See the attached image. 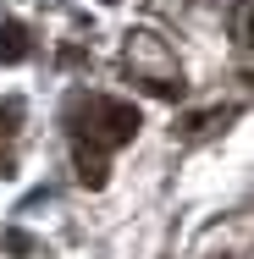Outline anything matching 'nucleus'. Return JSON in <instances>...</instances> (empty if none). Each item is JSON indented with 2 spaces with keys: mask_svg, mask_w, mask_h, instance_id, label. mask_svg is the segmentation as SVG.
<instances>
[{
  "mask_svg": "<svg viewBox=\"0 0 254 259\" xmlns=\"http://www.w3.org/2000/svg\"><path fill=\"white\" fill-rule=\"evenodd\" d=\"M78 105L89 110L94 144H105V149L133 144V138H138V127H144V116H138V105H133V100H78Z\"/></svg>",
  "mask_w": 254,
  "mask_h": 259,
  "instance_id": "1",
  "label": "nucleus"
},
{
  "mask_svg": "<svg viewBox=\"0 0 254 259\" xmlns=\"http://www.w3.org/2000/svg\"><path fill=\"white\" fill-rule=\"evenodd\" d=\"M28 28L22 22H0V66H17V61H28Z\"/></svg>",
  "mask_w": 254,
  "mask_h": 259,
  "instance_id": "3",
  "label": "nucleus"
},
{
  "mask_svg": "<svg viewBox=\"0 0 254 259\" xmlns=\"http://www.w3.org/2000/svg\"><path fill=\"white\" fill-rule=\"evenodd\" d=\"M232 33H238V39H249V0H238V6H232Z\"/></svg>",
  "mask_w": 254,
  "mask_h": 259,
  "instance_id": "5",
  "label": "nucleus"
},
{
  "mask_svg": "<svg viewBox=\"0 0 254 259\" xmlns=\"http://www.w3.org/2000/svg\"><path fill=\"white\" fill-rule=\"evenodd\" d=\"M105 6H116V0H105Z\"/></svg>",
  "mask_w": 254,
  "mask_h": 259,
  "instance_id": "6",
  "label": "nucleus"
},
{
  "mask_svg": "<svg viewBox=\"0 0 254 259\" xmlns=\"http://www.w3.org/2000/svg\"><path fill=\"white\" fill-rule=\"evenodd\" d=\"M6 254L28 259V254H33V237H28V232H6Z\"/></svg>",
  "mask_w": 254,
  "mask_h": 259,
  "instance_id": "4",
  "label": "nucleus"
},
{
  "mask_svg": "<svg viewBox=\"0 0 254 259\" xmlns=\"http://www.w3.org/2000/svg\"><path fill=\"white\" fill-rule=\"evenodd\" d=\"M72 160H78V182L83 188H105V177H111V165L94 144H83V138H72Z\"/></svg>",
  "mask_w": 254,
  "mask_h": 259,
  "instance_id": "2",
  "label": "nucleus"
}]
</instances>
